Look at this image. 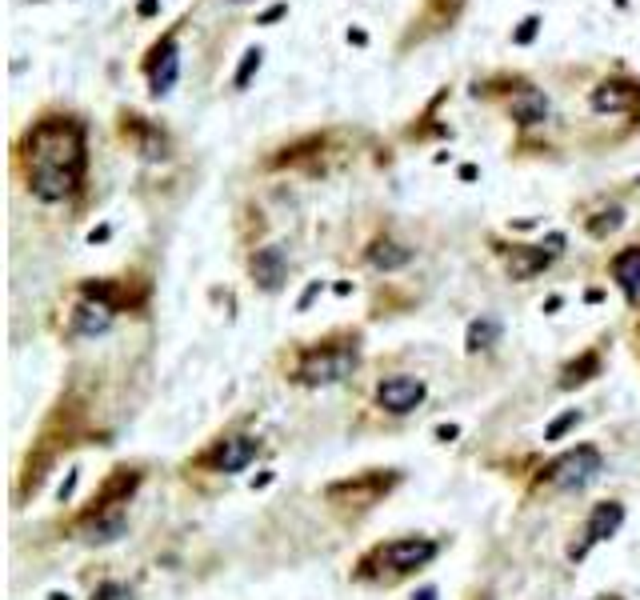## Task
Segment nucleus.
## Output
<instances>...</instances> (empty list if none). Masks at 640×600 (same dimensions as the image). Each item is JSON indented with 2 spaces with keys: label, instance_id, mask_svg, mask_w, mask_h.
<instances>
[{
  "label": "nucleus",
  "instance_id": "f8f14e48",
  "mask_svg": "<svg viewBox=\"0 0 640 600\" xmlns=\"http://www.w3.org/2000/svg\"><path fill=\"white\" fill-rule=\"evenodd\" d=\"M552 253L544 245H524V248H512V256H508V273H512V280H529V276H537L540 268H549Z\"/></svg>",
  "mask_w": 640,
  "mask_h": 600
},
{
  "label": "nucleus",
  "instance_id": "5701e85b",
  "mask_svg": "<svg viewBox=\"0 0 640 600\" xmlns=\"http://www.w3.org/2000/svg\"><path fill=\"white\" fill-rule=\"evenodd\" d=\"M544 248H549V253L557 256L560 248H564V233H549V240H544Z\"/></svg>",
  "mask_w": 640,
  "mask_h": 600
},
{
  "label": "nucleus",
  "instance_id": "2eb2a0df",
  "mask_svg": "<svg viewBox=\"0 0 640 600\" xmlns=\"http://www.w3.org/2000/svg\"><path fill=\"white\" fill-rule=\"evenodd\" d=\"M408 260H412V248L397 245V240H376L372 248H368V265L380 268V273H397V268H405Z\"/></svg>",
  "mask_w": 640,
  "mask_h": 600
},
{
  "label": "nucleus",
  "instance_id": "a211bd4d",
  "mask_svg": "<svg viewBox=\"0 0 640 600\" xmlns=\"http://www.w3.org/2000/svg\"><path fill=\"white\" fill-rule=\"evenodd\" d=\"M596 368H600V360H596L592 352H589V356H580V365H572V368H569V377L560 380V385H564V388H572V385H580V380H589L584 372H596Z\"/></svg>",
  "mask_w": 640,
  "mask_h": 600
},
{
  "label": "nucleus",
  "instance_id": "a878e982",
  "mask_svg": "<svg viewBox=\"0 0 640 600\" xmlns=\"http://www.w3.org/2000/svg\"><path fill=\"white\" fill-rule=\"evenodd\" d=\"M348 41H352V44H365L368 32H365V29H348Z\"/></svg>",
  "mask_w": 640,
  "mask_h": 600
},
{
  "label": "nucleus",
  "instance_id": "393cba45",
  "mask_svg": "<svg viewBox=\"0 0 640 600\" xmlns=\"http://www.w3.org/2000/svg\"><path fill=\"white\" fill-rule=\"evenodd\" d=\"M316 293H320V280H313V285L305 288V296H300V308H308V305H313V296H316Z\"/></svg>",
  "mask_w": 640,
  "mask_h": 600
},
{
  "label": "nucleus",
  "instance_id": "bb28decb",
  "mask_svg": "<svg viewBox=\"0 0 640 600\" xmlns=\"http://www.w3.org/2000/svg\"><path fill=\"white\" fill-rule=\"evenodd\" d=\"M460 180H477V164H460Z\"/></svg>",
  "mask_w": 640,
  "mask_h": 600
},
{
  "label": "nucleus",
  "instance_id": "0eeeda50",
  "mask_svg": "<svg viewBox=\"0 0 640 600\" xmlns=\"http://www.w3.org/2000/svg\"><path fill=\"white\" fill-rule=\"evenodd\" d=\"M624 524V509H620L616 500H604V504H596L592 509V517H589V529H584V540L580 544H572V556H584L589 552V544H596V540H609L612 532Z\"/></svg>",
  "mask_w": 640,
  "mask_h": 600
},
{
  "label": "nucleus",
  "instance_id": "c85d7f7f",
  "mask_svg": "<svg viewBox=\"0 0 640 600\" xmlns=\"http://www.w3.org/2000/svg\"><path fill=\"white\" fill-rule=\"evenodd\" d=\"M236 4H244V0H236Z\"/></svg>",
  "mask_w": 640,
  "mask_h": 600
},
{
  "label": "nucleus",
  "instance_id": "9d476101",
  "mask_svg": "<svg viewBox=\"0 0 640 600\" xmlns=\"http://www.w3.org/2000/svg\"><path fill=\"white\" fill-rule=\"evenodd\" d=\"M640 96V84L632 81H604L592 88V112H624Z\"/></svg>",
  "mask_w": 640,
  "mask_h": 600
},
{
  "label": "nucleus",
  "instance_id": "6e6552de",
  "mask_svg": "<svg viewBox=\"0 0 640 600\" xmlns=\"http://www.w3.org/2000/svg\"><path fill=\"white\" fill-rule=\"evenodd\" d=\"M253 457H256V440L253 437H228L208 452V464H213L216 472H240Z\"/></svg>",
  "mask_w": 640,
  "mask_h": 600
},
{
  "label": "nucleus",
  "instance_id": "9b49d317",
  "mask_svg": "<svg viewBox=\"0 0 640 600\" xmlns=\"http://www.w3.org/2000/svg\"><path fill=\"white\" fill-rule=\"evenodd\" d=\"M108 325H112V305H104V300H88L84 296V305H76V312H72V328L81 336H96Z\"/></svg>",
  "mask_w": 640,
  "mask_h": 600
},
{
  "label": "nucleus",
  "instance_id": "cd10ccee",
  "mask_svg": "<svg viewBox=\"0 0 640 600\" xmlns=\"http://www.w3.org/2000/svg\"><path fill=\"white\" fill-rule=\"evenodd\" d=\"M417 600H437V589H420V596Z\"/></svg>",
  "mask_w": 640,
  "mask_h": 600
},
{
  "label": "nucleus",
  "instance_id": "f03ea898",
  "mask_svg": "<svg viewBox=\"0 0 640 600\" xmlns=\"http://www.w3.org/2000/svg\"><path fill=\"white\" fill-rule=\"evenodd\" d=\"M600 452L592 444H580L572 448V452H564V457H557L549 468H544V484L549 489H584V484H592V480L600 477Z\"/></svg>",
  "mask_w": 640,
  "mask_h": 600
},
{
  "label": "nucleus",
  "instance_id": "412c9836",
  "mask_svg": "<svg viewBox=\"0 0 640 600\" xmlns=\"http://www.w3.org/2000/svg\"><path fill=\"white\" fill-rule=\"evenodd\" d=\"M540 32V16H524V21L517 24V32H512V44H532Z\"/></svg>",
  "mask_w": 640,
  "mask_h": 600
},
{
  "label": "nucleus",
  "instance_id": "7ed1b4c3",
  "mask_svg": "<svg viewBox=\"0 0 640 600\" xmlns=\"http://www.w3.org/2000/svg\"><path fill=\"white\" fill-rule=\"evenodd\" d=\"M356 365V345L352 348H320V352H308L296 368V380L300 385H332V380L348 377V368Z\"/></svg>",
  "mask_w": 640,
  "mask_h": 600
},
{
  "label": "nucleus",
  "instance_id": "f3484780",
  "mask_svg": "<svg viewBox=\"0 0 640 600\" xmlns=\"http://www.w3.org/2000/svg\"><path fill=\"white\" fill-rule=\"evenodd\" d=\"M260 64H265V52H260V49H248V52H244L240 68H236V76H233L236 88H248V81H253L256 72H260Z\"/></svg>",
  "mask_w": 640,
  "mask_h": 600
},
{
  "label": "nucleus",
  "instance_id": "dca6fc26",
  "mask_svg": "<svg viewBox=\"0 0 640 600\" xmlns=\"http://www.w3.org/2000/svg\"><path fill=\"white\" fill-rule=\"evenodd\" d=\"M497 336H500V325H497V320H488V316H480V320H472V325H468L464 345H468V352H477V348H488Z\"/></svg>",
  "mask_w": 640,
  "mask_h": 600
},
{
  "label": "nucleus",
  "instance_id": "4be33fe9",
  "mask_svg": "<svg viewBox=\"0 0 640 600\" xmlns=\"http://www.w3.org/2000/svg\"><path fill=\"white\" fill-rule=\"evenodd\" d=\"M285 12H288V4H268V9L256 16V24H273V21H280Z\"/></svg>",
  "mask_w": 640,
  "mask_h": 600
},
{
  "label": "nucleus",
  "instance_id": "4468645a",
  "mask_svg": "<svg viewBox=\"0 0 640 600\" xmlns=\"http://www.w3.org/2000/svg\"><path fill=\"white\" fill-rule=\"evenodd\" d=\"M512 121L520 124V128H532V124H544L549 121V96L537 88H524L512 101Z\"/></svg>",
  "mask_w": 640,
  "mask_h": 600
},
{
  "label": "nucleus",
  "instance_id": "aec40b11",
  "mask_svg": "<svg viewBox=\"0 0 640 600\" xmlns=\"http://www.w3.org/2000/svg\"><path fill=\"white\" fill-rule=\"evenodd\" d=\"M576 424H580V412H576V408H572V412H564V417H557L549 428H544V440H560V437H564V432H569V428H576Z\"/></svg>",
  "mask_w": 640,
  "mask_h": 600
},
{
  "label": "nucleus",
  "instance_id": "b1692460",
  "mask_svg": "<svg viewBox=\"0 0 640 600\" xmlns=\"http://www.w3.org/2000/svg\"><path fill=\"white\" fill-rule=\"evenodd\" d=\"M156 9H161V0H141V4H136L141 16H156Z\"/></svg>",
  "mask_w": 640,
  "mask_h": 600
},
{
  "label": "nucleus",
  "instance_id": "39448f33",
  "mask_svg": "<svg viewBox=\"0 0 640 600\" xmlns=\"http://www.w3.org/2000/svg\"><path fill=\"white\" fill-rule=\"evenodd\" d=\"M420 400H425V380H417V377H388L376 388V405L388 408V412H397V417L412 412Z\"/></svg>",
  "mask_w": 640,
  "mask_h": 600
},
{
  "label": "nucleus",
  "instance_id": "423d86ee",
  "mask_svg": "<svg viewBox=\"0 0 640 600\" xmlns=\"http://www.w3.org/2000/svg\"><path fill=\"white\" fill-rule=\"evenodd\" d=\"M148 76H153V96L173 92L176 76H181V52H176V32H168L148 56Z\"/></svg>",
  "mask_w": 640,
  "mask_h": 600
},
{
  "label": "nucleus",
  "instance_id": "1a4fd4ad",
  "mask_svg": "<svg viewBox=\"0 0 640 600\" xmlns=\"http://www.w3.org/2000/svg\"><path fill=\"white\" fill-rule=\"evenodd\" d=\"M248 273H253V280L265 293H276V288L285 285V273H288V265H285V253L276 245H268V248H260V253L253 256V265H248Z\"/></svg>",
  "mask_w": 640,
  "mask_h": 600
},
{
  "label": "nucleus",
  "instance_id": "ddd939ff",
  "mask_svg": "<svg viewBox=\"0 0 640 600\" xmlns=\"http://www.w3.org/2000/svg\"><path fill=\"white\" fill-rule=\"evenodd\" d=\"M612 280L624 288L629 300H636V296H640V245L636 248H624V253L612 256Z\"/></svg>",
  "mask_w": 640,
  "mask_h": 600
},
{
  "label": "nucleus",
  "instance_id": "20e7f679",
  "mask_svg": "<svg viewBox=\"0 0 640 600\" xmlns=\"http://www.w3.org/2000/svg\"><path fill=\"white\" fill-rule=\"evenodd\" d=\"M437 556V540H425V537H408V540H392V544H380L368 560H376L380 569L388 572H412L420 564Z\"/></svg>",
  "mask_w": 640,
  "mask_h": 600
},
{
  "label": "nucleus",
  "instance_id": "f257e3e1",
  "mask_svg": "<svg viewBox=\"0 0 640 600\" xmlns=\"http://www.w3.org/2000/svg\"><path fill=\"white\" fill-rule=\"evenodd\" d=\"M29 193L36 200H64L84 180V124L76 116H44L29 128Z\"/></svg>",
  "mask_w": 640,
  "mask_h": 600
},
{
  "label": "nucleus",
  "instance_id": "6ab92c4d",
  "mask_svg": "<svg viewBox=\"0 0 640 600\" xmlns=\"http://www.w3.org/2000/svg\"><path fill=\"white\" fill-rule=\"evenodd\" d=\"M620 224H624V213L620 208H609V213H600V220H592V236H604V233H616Z\"/></svg>",
  "mask_w": 640,
  "mask_h": 600
}]
</instances>
